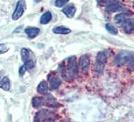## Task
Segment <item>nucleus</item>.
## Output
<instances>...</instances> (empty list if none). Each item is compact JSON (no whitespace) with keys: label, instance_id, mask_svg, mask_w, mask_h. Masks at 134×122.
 Instances as JSON below:
<instances>
[{"label":"nucleus","instance_id":"nucleus-1","mask_svg":"<svg viewBox=\"0 0 134 122\" xmlns=\"http://www.w3.org/2000/svg\"><path fill=\"white\" fill-rule=\"evenodd\" d=\"M77 73H78V68L77 65V58L75 56H72L68 60L66 74L70 78L72 79L77 76Z\"/></svg>","mask_w":134,"mask_h":122},{"label":"nucleus","instance_id":"nucleus-2","mask_svg":"<svg viewBox=\"0 0 134 122\" xmlns=\"http://www.w3.org/2000/svg\"><path fill=\"white\" fill-rule=\"evenodd\" d=\"M133 59V55L131 52L123 50L120 51L119 53L115 56L114 62L117 66H121L125 65L126 63H129Z\"/></svg>","mask_w":134,"mask_h":122},{"label":"nucleus","instance_id":"nucleus-3","mask_svg":"<svg viewBox=\"0 0 134 122\" xmlns=\"http://www.w3.org/2000/svg\"><path fill=\"white\" fill-rule=\"evenodd\" d=\"M21 60L24 63V65L27 69H31L35 67V60L33 59L32 52L26 48H23L21 50Z\"/></svg>","mask_w":134,"mask_h":122},{"label":"nucleus","instance_id":"nucleus-4","mask_svg":"<svg viewBox=\"0 0 134 122\" xmlns=\"http://www.w3.org/2000/svg\"><path fill=\"white\" fill-rule=\"evenodd\" d=\"M107 60V55L103 51L99 52L96 59V66L95 70L98 74H101L104 72V68L105 66Z\"/></svg>","mask_w":134,"mask_h":122},{"label":"nucleus","instance_id":"nucleus-5","mask_svg":"<svg viewBox=\"0 0 134 122\" xmlns=\"http://www.w3.org/2000/svg\"><path fill=\"white\" fill-rule=\"evenodd\" d=\"M26 8V4L25 0H19L16 3V8H15V11L13 12V16H12L13 20L16 21L19 18H21L23 13H25Z\"/></svg>","mask_w":134,"mask_h":122},{"label":"nucleus","instance_id":"nucleus-6","mask_svg":"<svg viewBox=\"0 0 134 122\" xmlns=\"http://www.w3.org/2000/svg\"><path fill=\"white\" fill-rule=\"evenodd\" d=\"M106 10L110 13H115L119 12L124 8V6L118 0H108V2L105 4Z\"/></svg>","mask_w":134,"mask_h":122},{"label":"nucleus","instance_id":"nucleus-7","mask_svg":"<svg viewBox=\"0 0 134 122\" xmlns=\"http://www.w3.org/2000/svg\"><path fill=\"white\" fill-rule=\"evenodd\" d=\"M90 57L87 55H83L80 57L79 61H78V65L79 68L81 69V71L82 73H86L88 72L89 66H90Z\"/></svg>","mask_w":134,"mask_h":122},{"label":"nucleus","instance_id":"nucleus-8","mask_svg":"<svg viewBox=\"0 0 134 122\" xmlns=\"http://www.w3.org/2000/svg\"><path fill=\"white\" fill-rule=\"evenodd\" d=\"M76 11H77V8H75V6L73 4L68 5L62 9V12L68 18H72L76 13Z\"/></svg>","mask_w":134,"mask_h":122},{"label":"nucleus","instance_id":"nucleus-9","mask_svg":"<svg viewBox=\"0 0 134 122\" xmlns=\"http://www.w3.org/2000/svg\"><path fill=\"white\" fill-rule=\"evenodd\" d=\"M50 116H51V113L49 111L43 110V111H40V112L37 113L36 118H35V122H41L46 119H50Z\"/></svg>","mask_w":134,"mask_h":122},{"label":"nucleus","instance_id":"nucleus-10","mask_svg":"<svg viewBox=\"0 0 134 122\" xmlns=\"http://www.w3.org/2000/svg\"><path fill=\"white\" fill-rule=\"evenodd\" d=\"M25 32L28 36L29 38L34 39L36 38L39 33H40V29L38 27H32V26H28L25 29Z\"/></svg>","mask_w":134,"mask_h":122},{"label":"nucleus","instance_id":"nucleus-11","mask_svg":"<svg viewBox=\"0 0 134 122\" xmlns=\"http://www.w3.org/2000/svg\"><path fill=\"white\" fill-rule=\"evenodd\" d=\"M122 26L125 32L127 33H131L134 30V22L131 19L127 18L125 20L123 23H122Z\"/></svg>","mask_w":134,"mask_h":122},{"label":"nucleus","instance_id":"nucleus-12","mask_svg":"<svg viewBox=\"0 0 134 122\" xmlns=\"http://www.w3.org/2000/svg\"><path fill=\"white\" fill-rule=\"evenodd\" d=\"M61 84L60 79L56 76L49 77V87L51 89H57Z\"/></svg>","mask_w":134,"mask_h":122},{"label":"nucleus","instance_id":"nucleus-13","mask_svg":"<svg viewBox=\"0 0 134 122\" xmlns=\"http://www.w3.org/2000/svg\"><path fill=\"white\" fill-rule=\"evenodd\" d=\"M0 88L4 91H9L11 88V83L8 77H4L0 81Z\"/></svg>","mask_w":134,"mask_h":122},{"label":"nucleus","instance_id":"nucleus-14","mask_svg":"<svg viewBox=\"0 0 134 122\" xmlns=\"http://www.w3.org/2000/svg\"><path fill=\"white\" fill-rule=\"evenodd\" d=\"M53 32L59 35H67L71 32V30L66 26H56L53 29Z\"/></svg>","mask_w":134,"mask_h":122},{"label":"nucleus","instance_id":"nucleus-15","mask_svg":"<svg viewBox=\"0 0 134 122\" xmlns=\"http://www.w3.org/2000/svg\"><path fill=\"white\" fill-rule=\"evenodd\" d=\"M48 84L47 83L45 82V81H42V82H40L37 87V92H39L40 94H44L45 95L46 93H47L48 92Z\"/></svg>","mask_w":134,"mask_h":122},{"label":"nucleus","instance_id":"nucleus-16","mask_svg":"<svg viewBox=\"0 0 134 122\" xmlns=\"http://www.w3.org/2000/svg\"><path fill=\"white\" fill-rule=\"evenodd\" d=\"M52 19V14L50 12H46V13H44L41 17H40V24L42 25H46L48 24V23L51 21Z\"/></svg>","mask_w":134,"mask_h":122},{"label":"nucleus","instance_id":"nucleus-17","mask_svg":"<svg viewBox=\"0 0 134 122\" xmlns=\"http://www.w3.org/2000/svg\"><path fill=\"white\" fill-rule=\"evenodd\" d=\"M32 106L35 108H40L44 106V97H35L32 99Z\"/></svg>","mask_w":134,"mask_h":122},{"label":"nucleus","instance_id":"nucleus-18","mask_svg":"<svg viewBox=\"0 0 134 122\" xmlns=\"http://www.w3.org/2000/svg\"><path fill=\"white\" fill-rule=\"evenodd\" d=\"M127 17H129V15L126 13H119L114 17V21L119 24H122L125 20L129 18Z\"/></svg>","mask_w":134,"mask_h":122},{"label":"nucleus","instance_id":"nucleus-19","mask_svg":"<svg viewBox=\"0 0 134 122\" xmlns=\"http://www.w3.org/2000/svg\"><path fill=\"white\" fill-rule=\"evenodd\" d=\"M105 28L106 30L112 35H117L118 34V29L115 26H114L112 24H109V23H107L105 25Z\"/></svg>","mask_w":134,"mask_h":122},{"label":"nucleus","instance_id":"nucleus-20","mask_svg":"<svg viewBox=\"0 0 134 122\" xmlns=\"http://www.w3.org/2000/svg\"><path fill=\"white\" fill-rule=\"evenodd\" d=\"M69 0H55V6L58 8L63 7Z\"/></svg>","mask_w":134,"mask_h":122},{"label":"nucleus","instance_id":"nucleus-21","mask_svg":"<svg viewBox=\"0 0 134 122\" xmlns=\"http://www.w3.org/2000/svg\"><path fill=\"white\" fill-rule=\"evenodd\" d=\"M8 50V48L7 45L4 44H0V54L6 53Z\"/></svg>","mask_w":134,"mask_h":122},{"label":"nucleus","instance_id":"nucleus-22","mask_svg":"<svg viewBox=\"0 0 134 122\" xmlns=\"http://www.w3.org/2000/svg\"><path fill=\"white\" fill-rule=\"evenodd\" d=\"M26 70H27L26 67L25 65H22V66L20 68V69H19V74H20V76H23V75L25 74V73H26Z\"/></svg>","mask_w":134,"mask_h":122},{"label":"nucleus","instance_id":"nucleus-23","mask_svg":"<svg viewBox=\"0 0 134 122\" xmlns=\"http://www.w3.org/2000/svg\"><path fill=\"white\" fill-rule=\"evenodd\" d=\"M129 68L130 69V70H133V69H134V59H132V60L129 62Z\"/></svg>","mask_w":134,"mask_h":122},{"label":"nucleus","instance_id":"nucleus-24","mask_svg":"<svg viewBox=\"0 0 134 122\" xmlns=\"http://www.w3.org/2000/svg\"><path fill=\"white\" fill-rule=\"evenodd\" d=\"M108 2V0H98V3L99 4H100V5H104V6H105L106 3Z\"/></svg>","mask_w":134,"mask_h":122},{"label":"nucleus","instance_id":"nucleus-25","mask_svg":"<svg viewBox=\"0 0 134 122\" xmlns=\"http://www.w3.org/2000/svg\"><path fill=\"white\" fill-rule=\"evenodd\" d=\"M41 122H51V120L50 119H46V120H43Z\"/></svg>","mask_w":134,"mask_h":122}]
</instances>
